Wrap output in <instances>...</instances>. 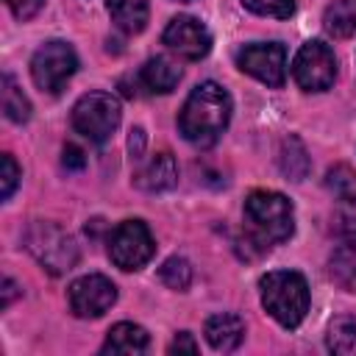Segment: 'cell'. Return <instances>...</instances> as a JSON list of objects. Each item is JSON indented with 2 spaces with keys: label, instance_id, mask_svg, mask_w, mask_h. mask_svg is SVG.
Wrapping results in <instances>:
<instances>
[{
  "label": "cell",
  "instance_id": "44dd1931",
  "mask_svg": "<svg viewBox=\"0 0 356 356\" xmlns=\"http://www.w3.org/2000/svg\"><path fill=\"white\" fill-rule=\"evenodd\" d=\"M281 170H284V175H289L292 181H300V178H306V172H309V156H306V147L300 145V139H295V136H289V139H284V147H281Z\"/></svg>",
  "mask_w": 356,
  "mask_h": 356
},
{
  "label": "cell",
  "instance_id": "8992f818",
  "mask_svg": "<svg viewBox=\"0 0 356 356\" xmlns=\"http://www.w3.org/2000/svg\"><path fill=\"white\" fill-rule=\"evenodd\" d=\"M78 70V56L70 42L50 39L31 58V78L42 92L58 95Z\"/></svg>",
  "mask_w": 356,
  "mask_h": 356
},
{
  "label": "cell",
  "instance_id": "30bf717a",
  "mask_svg": "<svg viewBox=\"0 0 356 356\" xmlns=\"http://www.w3.org/2000/svg\"><path fill=\"white\" fill-rule=\"evenodd\" d=\"M236 67L248 75H253L256 81L267 83V86H284L286 81V50L278 42H256V44H245L236 53Z\"/></svg>",
  "mask_w": 356,
  "mask_h": 356
},
{
  "label": "cell",
  "instance_id": "4316f807",
  "mask_svg": "<svg viewBox=\"0 0 356 356\" xmlns=\"http://www.w3.org/2000/svg\"><path fill=\"white\" fill-rule=\"evenodd\" d=\"M6 6L11 8V14L17 19H31L39 14V8L44 6V0H6Z\"/></svg>",
  "mask_w": 356,
  "mask_h": 356
},
{
  "label": "cell",
  "instance_id": "52a82bcc",
  "mask_svg": "<svg viewBox=\"0 0 356 356\" xmlns=\"http://www.w3.org/2000/svg\"><path fill=\"white\" fill-rule=\"evenodd\" d=\"M153 253H156V242L142 220H125L108 236V259L125 273L145 267L153 259Z\"/></svg>",
  "mask_w": 356,
  "mask_h": 356
},
{
  "label": "cell",
  "instance_id": "5b68a950",
  "mask_svg": "<svg viewBox=\"0 0 356 356\" xmlns=\"http://www.w3.org/2000/svg\"><path fill=\"white\" fill-rule=\"evenodd\" d=\"M122 108L111 92H86L72 106V128L95 145H103L120 125Z\"/></svg>",
  "mask_w": 356,
  "mask_h": 356
},
{
  "label": "cell",
  "instance_id": "277c9868",
  "mask_svg": "<svg viewBox=\"0 0 356 356\" xmlns=\"http://www.w3.org/2000/svg\"><path fill=\"white\" fill-rule=\"evenodd\" d=\"M25 248L53 275H61L78 264L75 239L64 228H58L56 222H44V220L31 222V228L25 231Z\"/></svg>",
  "mask_w": 356,
  "mask_h": 356
},
{
  "label": "cell",
  "instance_id": "7a4b0ae2",
  "mask_svg": "<svg viewBox=\"0 0 356 356\" xmlns=\"http://www.w3.org/2000/svg\"><path fill=\"white\" fill-rule=\"evenodd\" d=\"M245 220L250 236L261 248H273L286 242L295 231V211L292 203L273 189H253L245 197Z\"/></svg>",
  "mask_w": 356,
  "mask_h": 356
},
{
  "label": "cell",
  "instance_id": "6da1fadb",
  "mask_svg": "<svg viewBox=\"0 0 356 356\" xmlns=\"http://www.w3.org/2000/svg\"><path fill=\"white\" fill-rule=\"evenodd\" d=\"M228 120H231V95L220 83L203 81L189 92L178 114V128L189 145L211 147L228 128Z\"/></svg>",
  "mask_w": 356,
  "mask_h": 356
},
{
  "label": "cell",
  "instance_id": "7c38bea8",
  "mask_svg": "<svg viewBox=\"0 0 356 356\" xmlns=\"http://www.w3.org/2000/svg\"><path fill=\"white\" fill-rule=\"evenodd\" d=\"M178 184V164L172 159V153L161 150L156 156H150L142 170L136 172V186L145 192H167Z\"/></svg>",
  "mask_w": 356,
  "mask_h": 356
},
{
  "label": "cell",
  "instance_id": "ba28073f",
  "mask_svg": "<svg viewBox=\"0 0 356 356\" xmlns=\"http://www.w3.org/2000/svg\"><path fill=\"white\" fill-rule=\"evenodd\" d=\"M292 78L295 83L303 89V92H325L334 78H337V58H334V50L320 42V39H312L306 42L298 53H295V61H292Z\"/></svg>",
  "mask_w": 356,
  "mask_h": 356
},
{
  "label": "cell",
  "instance_id": "9a60e30c",
  "mask_svg": "<svg viewBox=\"0 0 356 356\" xmlns=\"http://www.w3.org/2000/svg\"><path fill=\"white\" fill-rule=\"evenodd\" d=\"M150 345V337L142 325L136 323H117L111 325L106 342H103V353H128V356H136V353H145Z\"/></svg>",
  "mask_w": 356,
  "mask_h": 356
},
{
  "label": "cell",
  "instance_id": "3957f363",
  "mask_svg": "<svg viewBox=\"0 0 356 356\" xmlns=\"http://www.w3.org/2000/svg\"><path fill=\"white\" fill-rule=\"evenodd\" d=\"M261 306L284 328H298L309 312V284L295 270H273L259 281Z\"/></svg>",
  "mask_w": 356,
  "mask_h": 356
},
{
  "label": "cell",
  "instance_id": "83f0119b",
  "mask_svg": "<svg viewBox=\"0 0 356 356\" xmlns=\"http://www.w3.org/2000/svg\"><path fill=\"white\" fill-rule=\"evenodd\" d=\"M170 353H181V350H186V353H197V342L192 339V334L189 331H181L172 342H170V348H167Z\"/></svg>",
  "mask_w": 356,
  "mask_h": 356
},
{
  "label": "cell",
  "instance_id": "603a6c76",
  "mask_svg": "<svg viewBox=\"0 0 356 356\" xmlns=\"http://www.w3.org/2000/svg\"><path fill=\"white\" fill-rule=\"evenodd\" d=\"M242 6L259 17H275V19H286L295 11V0H242Z\"/></svg>",
  "mask_w": 356,
  "mask_h": 356
},
{
  "label": "cell",
  "instance_id": "f1b7e54d",
  "mask_svg": "<svg viewBox=\"0 0 356 356\" xmlns=\"http://www.w3.org/2000/svg\"><path fill=\"white\" fill-rule=\"evenodd\" d=\"M83 164H86L83 150L75 147V145H67V147H64V167H67V170H81Z\"/></svg>",
  "mask_w": 356,
  "mask_h": 356
},
{
  "label": "cell",
  "instance_id": "2e32d148",
  "mask_svg": "<svg viewBox=\"0 0 356 356\" xmlns=\"http://www.w3.org/2000/svg\"><path fill=\"white\" fill-rule=\"evenodd\" d=\"M106 11L120 31L142 33L150 17V3L147 0H106Z\"/></svg>",
  "mask_w": 356,
  "mask_h": 356
},
{
  "label": "cell",
  "instance_id": "4fadbf2b",
  "mask_svg": "<svg viewBox=\"0 0 356 356\" xmlns=\"http://www.w3.org/2000/svg\"><path fill=\"white\" fill-rule=\"evenodd\" d=\"M209 345L214 350H236L245 339V320L239 314H231V312H220V314H211L206 320V328H203Z\"/></svg>",
  "mask_w": 356,
  "mask_h": 356
},
{
  "label": "cell",
  "instance_id": "cb8c5ba5",
  "mask_svg": "<svg viewBox=\"0 0 356 356\" xmlns=\"http://www.w3.org/2000/svg\"><path fill=\"white\" fill-rule=\"evenodd\" d=\"M325 184H328V189L337 192L339 197H350V195H356V172H353L350 167H345V164L328 170Z\"/></svg>",
  "mask_w": 356,
  "mask_h": 356
},
{
  "label": "cell",
  "instance_id": "e0dca14e",
  "mask_svg": "<svg viewBox=\"0 0 356 356\" xmlns=\"http://www.w3.org/2000/svg\"><path fill=\"white\" fill-rule=\"evenodd\" d=\"M323 28L334 39H348L356 33V0H334L323 14Z\"/></svg>",
  "mask_w": 356,
  "mask_h": 356
},
{
  "label": "cell",
  "instance_id": "f546056e",
  "mask_svg": "<svg viewBox=\"0 0 356 356\" xmlns=\"http://www.w3.org/2000/svg\"><path fill=\"white\" fill-rule=\"evenodd\" d=\"M14 295H17V284H14L11 278H6V281H3V309L14 300Z\"/></svg>",
  "mask_w": 356,
  "mask_h": 356
},
{
  "label": "cell",
  "instance_id": "d4e9b609",
  "mask_svg": "<svg viewBox=\"0 0 356 356\" xmlns=\"http://www.w3.org/2000/svg\"><path fill=\"white\" fill-rule=\"evenodd\" d=\"M337 228L350 245H356V195L342 197L339 211H337Z\"/></svg>",
  "mask_w": 356,
  "mask_h": 356
},
{
  "label": "cell",
  "instance_id": "7402d4cb",
  "mask_svg": "<svg viewBox=\"0 0 356 356\" xmlns=\"http://www.w3.org/2000/svg\"><path fill=\"white\" fill-rule=\"evenodd\" d=\"M159 278L164 286L175 289V292H184L189 284H192V267L184 256H170L161 267H159Z\"/></svg>",
  "mask_w": 356,
  "mask_h": 356
},
{
  "label": "cell",
  "instance_id": "5bb4252c",
  "mask_svg": "<svg viewBox=\"0 0 356 356\" xmlns=\"http://www.w3.org/2000/svg\"><path fill=\"white\" fill-rule=\"evenodd\" d=\"M181 75H184V72H181L178 61H172V58H167V56H156V58H150V61L142 67L139 81L145 83L147 92H153V95H167V92H172V89L178 86Z\"/></svg>",
  "mask_w": 356,
  "mask_h": 356
},
{
  "label": "cell",
  "instance_id": "ac0fdd59",
  "mask_svg": "<svg viewBox=\"0 0 356 356\" xmlns=\"http://www.w3.org/2000/svg\"><path fill=\"white\" fill-rule=\"evenodd\" d=\"M325 345L331 353L356 356V317H334L325 334Z\"/></svg>",
  "mask_w": 356,
  "mask_h": 356
},
{
  "label": "cell",
  "instance_id": "8fae6325",
  "mask_svg": "<svg viewBox=\"0 0 356 356\" xmlns=\"http://www.w3.org/2000/svg\"><path fill=\"white\" fill-rule=\"evenodd\" d=\"M161 42L167 44V50L178 53L186 61H200L211 50V33H209V28L197 17H189V14L172 17L167 22L164 33H161Z\"/></svg>",
  "mask_w": 356,
  "mask_h": 356
},
{
  "label": "cell",
  "instance_id": "9c48e42d",
  "mask_svg": "<svg viewBox=\"0 0 356 356\" xmlns=\"http://www.w3.org/2000/svg\"><path fill=\"white\" fill-rule=\"evenodd\" d=\"M67 300H70V309H72L75 317L92 320V317L106 314L114 306L117 286H114L111 278H106L100 273H89V275H81V278H75L70 284Z\"/></svg>",
  "mask_w": 356,
  "mask_h": 356
},
{
  "label": "cell",
  "instance_id": "d6986e66",
  "mask_svg": "<svg viewBox=\"0 0 356 356\" xmlns=\"http://www.w3.org/2000/svg\"><path fill=\"white\" fill-rule=\"evenodd\" d=\"M328 273H331V278L342 289L356 292V245L348 242V245L337 248L334 256H331V261H328Z\"/></svg>",
  "mask_w": 356,
  "mask_h": 356
},
{
  "label": "cell",
  "instance_id": "ffe728a7",
  "mask_svg": "<svg viewBox=\"0 0 356 356\" xmlns=\"http://www.w3.org/2000/svg\"><path fill=\"white\" fill-rule=\"evenodd\" d=\"M3 111L11 122H28L31 120V103L22 95V89L17 86L14 75H3Z\"/></svg>",
  "mask_w": 356,
  "mask_h": 356
},
{
  "label": "cell",
  "instance_id": "4dcf8cb0",
  "mask_svg": "<svg viewBox=\"0 0 356 356\" xmlns=\"http://www.w3.org/2000/svg\"><path fill=\"white\" fill-rule=\"evenodd\" d=\"M181 3H189V0H181Z\"/></svg>",
  "mask_w": 356,
  "mask_h": 356
},
{
  "label": "cell",
  "instance_id": "484cf974",
  "mask_svg": "<svg viewBox=\"0 0 356 356\" xmlns=\"http://www.w3.org/2000/svg\"><path fill=\"white\" fill-rule=\"evenodd\" d=\"M0 164H3V172H0V197L8 200V197L14 195V189H17L22 172H19V167H17V161H14L11 153H3Z\"/></svg>",
  "mask_w": 356,
  "mask_h": 356
}]
</instances>
